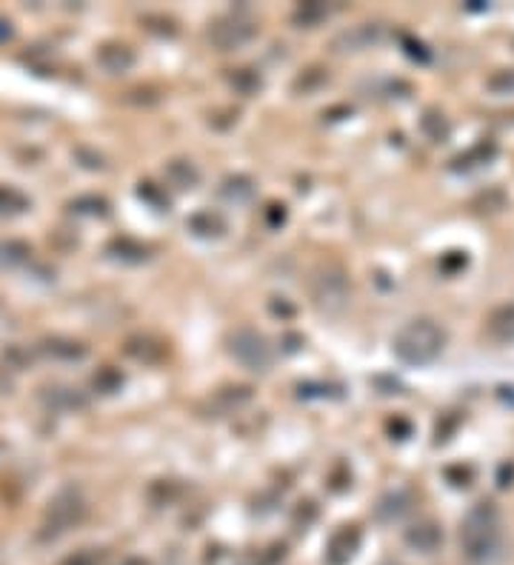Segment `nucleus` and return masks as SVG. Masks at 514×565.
Here are the masks:
<instances>
[{
    "label": "nucleus",
    "instance_id": "obj_11",
    "mask_svg": "<svg viewBox=\"0 0 514 565\" xmlns=\"http://www.w3.org/2000/svg\"><path fill=\"white\" fill-rule=\"evenodd\" d=\"M377 40V29H372L369 23L355 26L351 32H343L341 37L334 40V49L337 52H357V49H366L369 44Z\"/></svg>",
    "mask_w": 514,
    "mask_h": 565
},
{
    "label": "nucleus",
    "instance_id": "obj_20",
    "mask_svg": "<svg viewBox=\"0 0 514 565\" xmlns=\"http://www.w3.org/2000/svg\"><path fill=\"white\" fill-rule=\"evenodd\" d=\"M126 565H146V562H143V560H129Z\"/></svg>",
    "mask_w": 514,
    "mask_h": 565
},
{
    "label": "nucleus",
    "instance_id": "obj_4",
    "mask_svg": "<svg viewBox=\"0 0 514 565\" xmlns=\"http://www.w3.org/2000/svg\"><path fill=\"white\" fill-rule=\"evenodd\" d=\"M312 297L323 311H341L349 300V280L341 269H320L312 278Z\"/></svg>",
    "mask_w": 514,
    "mask_h": 565
},
{
    "label": "nucleus",
    "instance_id": "obj_16",
    "mask_svg": "<svg viewBox=\"0 0 514 565\" xmlns=\"http://www.w3.org/2000/svg\"><path fill=\"white\" fill-rule=\"evenodd\" d=\"M326 18H329V9L323 4H303L301 9L294 12V23H301V26H317L320 20H326Z\"/></svg>",
    "mask_w": 514,
    "mask_h": 565
},
{
    "label": "nucleus",
    "instance_id": "obj_15",
    "mask_svg": "<svg viewBox=\"0 0 514 565\" xmlns=\"http://www.w3.org/2000/svg\"><path fill=\"white\" fill-rule=\"evenodd\" d=\"M252 195H254V189H252V181H249V177H229V181L223 183V198L235 200V203L249 200Z\"/></svg>",
    "mask_w": 514,
    "mask_h": 565
},
{
    "label": "nucleus",
    "instance_id": "obj_8",
    "mask_svg": "<svg viewBox=\"0 0 514 565\" xmlns=\"http://www.w3.org/2000/svg\"><path fill=\"white\" fill-rule=\"evenodd\" d=\"M98 61H100V66L106 69V72L124 75V72H129V69H132L134 54H132V49L124 46V44H106V46L98 52Z\"/></svg>",
    "mask_w": 514,
    "mask_h": 565
},
{
    "label": "nucleus",
    "instance_id": "obj_9",
    "mask_svg": "<svg viewBox=\"0 0 514 565\" xmlns=\"http://www.w3.org/2000/svg\"><path fill=\"white\" fill-rule=\"evenodd\" d=\"M443 540L440 529L435 526V522H421V526H414L406 531V543H409L414 551H423V554H431Z\"/></svg>",
    "mask_w": 514,
    "mask_h": 565
},
{
    "label": "nucleus",
    "instance_id": "obj_13",
    "mask_svg": "<svg viewBox=\"0 0 514 565\" xmlns=\"http://www.w3.org/2000/svg\"><path fill=\"white\" fill-rule=\"evenodd\" d=\"M166 177L178 189H192L197 183V169L189 160H172L166 166Z\"/></svg>",
    "mask_w": 514,
    "mask_h": 565
},
{
    "label": "nucleus",
    "instance_id": "obj_5",
    "mask_svg": "<svg viewBox=\"0 0 514 565\" xmlns=\"http://www.w3.org/2000/svg\"><path fill=\"white\" fill-rule=\"evenodd\" d=\"M254 32H257V26L249 18L229 15V18L214 20V26L209 29V40L221 52H232V49H240L243 44H249V40L254 37Z\"/></svg>",
    "mask_w": 514,
    "mask_h": 565
},
{
    "label": "nucleus",
    "instance_id": "obj_1",
    "mask_svg": "<svg viewBox=\"0 0 514 565\" xmlns=\"http://www.w3.org/2000/svg\"><path fill=\"white\" fill-rule=\"evenodd\" d=\"M460 545L471 565H492L500 557L503 545V526L494 503H478L463 520L460 529Z\"/></svg>",
    "mask_w": 514,
    "mask_h": 565
},
{
    "label": "nucleus",
    "instance_id": "obj_17",
    "mask_svg": "<svg viewBox=\"0 0 514 565\" xmlns=\"http://www.w3.org/2000/svg\"><path fill=\"white\" fill-rule=\"evenodd\" d=\"M26 209V198L15 189L0 186V214H18Z\"/></svg>",
    "mask_w": 514,
    "mask_h": 565
},
{
    "label": "nucleus",
    "instance_id": "obj_6",
    "mask_svg": "<svg viewBox=\"0 0 514 565\" xmlns=\"http://www.w3.org/2000/svg\"><path fill=\"white\" fill-rule=\"evenodd\" d=\"M84 517V500L77 497L75 491H66L60 497L52 503L49 508V522H46V531L49 534H60L66 529H72L75 522Z\"/></svg>",
    "mask_w": 514,
    "mask_h": 565
},
{
    "label": "nucleus",
    "instance_id": "obj_10",
    "mask_svg": "<svg viewBox=\"0 0 514 565\" xmlns=\"http://www.w3.org/2000/svg\"><path fill=\"white\" fill-rule=\"evenodd\" d=\"M486 332L497 343H514V306H503L492 311L489 323H486Z\"/></svg>",
    "mask_w": 514,
    "mask_h": 565
},
{
    "label": "nucleus",
    "instance_id": "obj_12",
    "mask_svg": "<svg viewBox=\"0 0 514 565\" xmlns=\"http://www.w3.org/2000/svg\"><path fill=\"white\" fill-rule=\"evenodd\" d=\"M252 391L249 389H226V391H218L214 394L212 403L218 406L214 408V417H223V415H232L235 408H240L243 403H249Z\"/></svg>",
    "mask_w": 514,
    "mask_h": 565
},
{
    "label": "nucleus",
    "instance_id": "obj_19",
    "mask_svg": "<svg viewBox=\"0 0 514 565\" xmlns=\"http://www.w3.org/2000/svg\"><path fill=\"white\" fill-rule=\"evenodd\" d=\"M12 37V29H9V20H0V40Z\"/></svg>",
    "mask_w": 514,
    "mask_h": 565
},
{
    "label": "nucleus",
    "instance_id": "obj_18",
    "mask_svg": "<svg viewBox=\"0 0 514 565\" xmlns=\"http://www.w3.org/2000/svg\"><path fill=\"white\" fill-rule=\"evenodd\" d=\"M486 86L494 94H509V98H514V69H503V72L492 75Z\"/></svg>",
    "mask_w": 514,
    "mask_h": 565
},
{
    "label": "nucleus",
    "instance_id": "obj_2",
    "mask_svg": "<svg viewBox=\"0 0 514 565\" xmlns=\"http://www.w3.org/2000/svg\"><path fill=\"white\" fill-rule=\"evenodd\" d=\"M446 349V332L435 320H412L406 323L395 337V354L398 360L409 366H426L438 360Z\"/></svg>",
    "mask_w": 514,
    "mask_h": 565
},
{
    "label": "nucleus",
    "instance_id": "obj_3",
    "mask_svg": "<svg viewBox=\"0 0 514 565\" xmlns=\"http://www.w3.org/2000/svg\"><path fill=\"white\" fill-rule=\"evenodd\" d=\"M229 351L249 371H269L275 360V351L269 346V340L261 332H254V328H237V332L229 337Z\"/></svg>",
    "mask_w": 514,
    "mask_h": 565
},
{
    "label": "nucleus",
    "instance_id": "obj_7",
    "mask_svg": "<svg viewBox=\"0 0 514 565\" xmlns=\"http://www.w3.org/2000/svg\"><path fill=\"white\" fill-rule=\"evenodd\" d=\"M357 543H360V534L357 529H341L329 543V551H326V560L329 565H343L349 562L351 557H355L357 551Z\"/></svg>",
    "mask_w": 514,
    "mask_h": 565
},
{
    "label": "nucleus",
    "instance_id": "obj_14",
    "mask_svg": "<svg viewBox=\"0 0 514 565\" xmlns=\"http://www.w3.org/2000/svg\"><path fill=\"white\" fill-rule=\"evenodd\" d=\"M189 229H192L195 234H200V238H218V234H223V220L221 214H212V212H200L195 214L192 220H189Z\"/></svg>",
    "mask_w": 514,
    "mask_h": 565
}]
</instances>
